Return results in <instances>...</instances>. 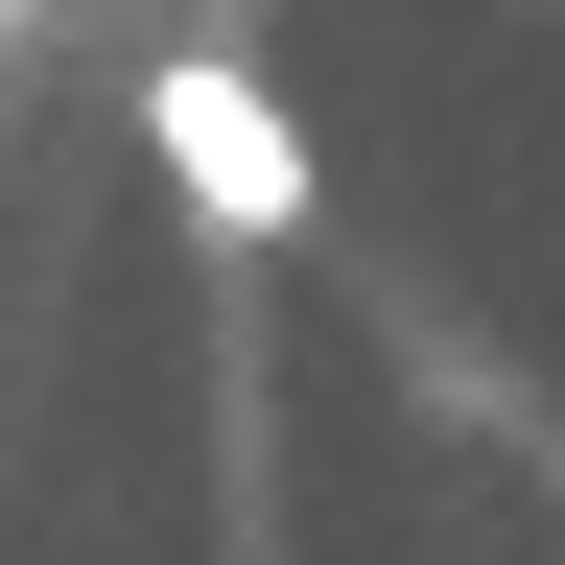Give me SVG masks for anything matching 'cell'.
Segmentation results:
<instances>
[{"label":"cell","mask_w":565,"mask_h":565,"mask_svg":"<svg viewBox=\"0 0 565 565\" xmlns=\"http://www.w3.org/2000/svg\"><path fill=\"white\" fill-rule=\"evenodd\" d=\"M141 118H166V189L212 212V236H282V212H307V141H282V95H259V71L166 47V71H141Z\"/></svg>","instance_id":"1"}]
</instances>
